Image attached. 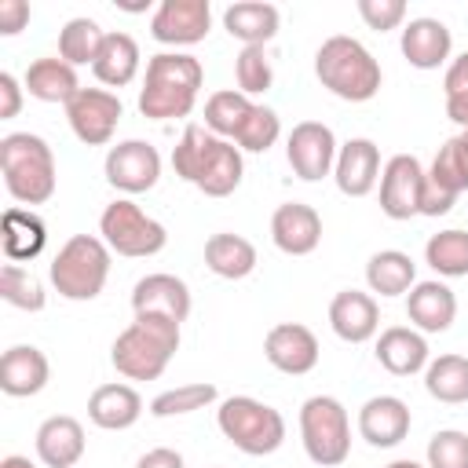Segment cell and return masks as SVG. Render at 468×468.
Masks as SVG:
<instances>
[{
  "label": "cell",
  "mask_w": 468,
  "mask_h": 468,
  "mask_svg": "<svg viewBox=\"0 0 468 468\" xmlns=\"http://www.w3.org/2000/svg\"><path fill=\"white\" fill-rule=\"evenodd\" d=\"M172 168L183 183H194L205 197H227L241 186L245 161L230 139L212 135L201 124H186L172 146Z\"/></svg>",
  "instance_id": "1"
},
{
  "label": "cell",
  "mask_w": 468,
  "mask_h": 468,
  "mask_svg": "<svg viewBox=\"0 0 468 468\" xmlns=\"http://www.w3.org/2000/svg\"><path fill=\"white\" fill-rule=\"evenodd\" d=\"M205 84V69L186 51H161L146 62V77L139 88V113L150 121H179L190 117L197 91Z\"/></svg>",
  "instance_id": "2"
},
{
  "label": "cell",
  "mask_w": 468,
  "mask_h": 468,
  "mask_svg": "<svg viewBox=\"0 0 468 468\" xmlns=\"http://www.w3.org/2000/svg\"><path fill=\"white\" fill-rule=\"evenodd\" d=\"M179 351V322L161 314H135L110 347V362L128 380H157Z\"/></svg>",
  "instance_id": "3"
},
{
  "label": "cell",
  "mask_w": 468,
  "mask_h": 468,
  "mask_svg": "<svg viewBox=\"0 0 468 468\" xmlns=\"http://www.w3.org/2000/svg\"><path fill=\"white\" fill-rule=\"evenodd\" d=\"M314 77L322 80L325 91H333L344 102H369L384 80L373 51L344 33L322 40V48L314 51Z\"/></svg>",
  "instance_id": "4"
},
{
  "label": "cell",
  "mask_w": 468,
  "mask_h": 468,
  "mask_svg": "<svg viewBox=\"0 0 468 468\" xmlns=\"http://www.w3.org/2000/svg\"><path fill=\"white\" fill-rule=\"evenodd\" d=\"M0 172L18 205H44L55 194V154L33 132H11L0 139Z\"/></svg>",
  "instance_id": "5"
},
{
  "label": "cell",
  "mask_w": 468,
  "mask_h": 468,
  "mask_svg": "<svg viewBox=\"0 0 468 468\" xmlns=\"http://www.w3.org/2000/svg\"><path fill=\"white\" fill-rule=\"evenodd\" d=\"M48 278L66 300H95L110 278V245L95 234H73L48 263Z\"/></svg>",
  "instance_id": "6"
},
{
  "label": "cell",
  "mask_w": 468,
  "mask_h": 468,
  "mask_svg": "<svg viewBox=\"0 0 468 468\" xmlns=\"http://www.w3.org/2000/svg\"><path fill=\"white\" fill-rule=\"evenodd\" d=\"M216 424L227 442H234L249 457H267L285 442V417L252 399V395H230L216 410Z\"/></svg>",
  "instance_id": "7"
},
{
  "label": "cell",
  "mask_w": 468,
  "mask_h": 468,
  "mask_svg": "<svg viewBox=\"0 0 468 468\" xmlns=\"http://www.w3.org/2000/svg\"><path fill=\"white\" fill-rule=\"evenodd\" d=\"M300 442L314 464L322 468L344 464L351 453V420L344 402L333 395H311L300 406Z\"/></svg>",
  "instance_id": "8"
},
{
  "label": "cell",
  "mask_w": 468,
  "mask_h": 468,
  "mask_svg": "<svg viewBox=\"0 0 468 468\" xmlns=\"http://www.w3.org/2000/svg\"><path fill=\"white\" fill-rule=\"evenodd\" d=\"M99 234L110 245V252L128 256V260L157 256L165 249V241H168V230L154 216H146L135 201H128V197H117V201H110L102 208Z\"/></svg>",
  "instance_id": "9"
},
{
  "label": "cell",
  "mask_w": 468,
  "mask_h": 468,
  "mask_svg": "<svg viewBox=\"0 0 468 468\" xmlns=\"http://www.w3.org/2000/svg\"><path fill=\"white\" fill-rule=\"evenodd\" d=\"M121 113H124L121 99L106 88H80L66 102V121L84 146H106L121 124Z\"/></svg>",
  "instance_id": "10"
},
{
  "label": "cell",
  "mask_w": 468,
  "mask_h": 468,
  "mask_svg": "<svg viewBox=\"0 0 468 468\" xmlns=\"http://www.w3.org/2000/svg\"><path fill=\"white\" fill-rule=\"evenodd\" d=\"M106 183L121 194H146L161 179V154L146 139H124L106 154Z\"/></svg>",
  "instance_id": "11"
},
{
  "label": "cell",
  "mask_w": 468,
  "mask_h": 468,
  "mask_svg": "<svg viewBox=\"0 0 468 468\" xmlns=\"http://www.w3.org/2000/svg\"><path fill=\"white\" fill-rule=\"evenodd\" d=\"M336 135L329 124L322 121H300L289 139H285V157H289V168L303 179V183H318L333 172L336 165Z\"/></svg>",
  "instance_id": "12"
},
{
  "label": "cell",
  "mask_w": 468,
  "mask_h": 468,
  "mask_svg": "<svg viewBox=\"0 0 468 468\" xmlns=\"http://www.w3.org/2000/svg\"><path fill=\"white\" fill-rule=\"evenodd\" d=\"M212 4L208 0H161L150 18V37L168 48H190L208 37Z\"/></svg>",
  "instance_id": "13"
},
{
  "label": "cell",
  "mask_w": 468,
  "mask_h": 468,
  "mask_svg": "<svg viewBox=\"0 0 468 468\" xmlns=\"http://www.w3.org/2000/svg\"><path fill=\"white\" fill-rule=\"evenodd\" d=\"M420 186H424L420 161L413 154H395L380 172V212L388 219L420 216Z\"/></svg>",
  "instance_id": "14"
},
{
  "label": "cell",
  "mask_w": 468,
  "mask_h": 468,
  "mask_svg": "<svg viewBox=\"0 0 468 468\" xmlns=\"http://www.w3.org/2000/svg\"><path fill=\"white\" fill-rule=\"evenodd\" d=\"M263 355H267V362L278 373L303 377V373H311L318 366L322 347H318V336L307 325H300V322H278L263 336Z\"/></svg>",
  "instance_id": "15"
},
{
  "label": "cell",
  "mask_w": 468,
  "mask_h": 468,
  "mask_svg": "<svg viewBox=\"0 0 468 468\" xmlns=\"http://www.w3.org/2000/svg\"><path fill=\"white\" fill-rule=\"evenodd\" d=\"M380 146L366 135L358 139H347L340 150H336V165H333V179H336V190L347 194V197H366L377 183H380Z\"/></svg>",
  "instance_id": "16"
},
{
  "label": "cell",
  "mask_w": 468,
  "mask_h": 468,
  "mask_svg": "<svg viewBox=\"0 0 468 468\" xmlns=\"http://www.w3.org/2000/svg\"><path fill=\"white\" fill-rule=\"evenodd\" d=\"M410 406L399 395H373L362 402L358 410V435L377 446V450H391L410 435Z\"/></svg>",
  "instance_id": "17"
},
{
  "label": "cell",
  "mask_w": 468,
  "mask_h": 468,
  "mask_svg": "<svg viewBox=\"0 0 468 468\" xmlns=\"http://www.w3.org/2000/svg\"><path fill=\"white\" fill-rule=\"evenodd\" d=\"M271 241L285 256H311L322 241V216L303 201H285L271 216Z\"/></svg>",
  "instance_id": "18"
},
{
  "label": "cell",
  "mask_w": 468,
  "mask_h": 468,
  "mask_svg": "<svg viewBox=\"0 0 468 468\" xmlns=\"http://www.w3.org/2000/svg\"><path fill=\"white\" fill-rule=\"evenodd\" d=\"M132 311L135 314H161V318H172L183 325L190 314V289L176 274H165V271L146 274L132 289Z\"/></svg>",
  "instance_id": "19"
},
{
  "label": "cell",
  "mask_w": 468,
  "mask_h": 468,
  "mask_svg": "<svg viewBox=\"0 0 468 468\" xmlns=\"http://www.w3.org/2000/svg\"><path fill=\"white\" fill-rule=\"evenodd\" d=\"M329 325L344 344H366L380 329V307L362 289H340L329 300Z\"/></svg>",
  "instance_id": "20"
},
{
  "label": "cell",
  "mask_w": 468,
  "mask_h": 468,
  "mask_svg": "<svg viewBox=\"0 0 468 468\" xmlns=\"http://www.w3.org/2000/svg\"><path fill=\"white\" fill-rule=\"evenodd\" d=\"M399 48H402V58L413 69H439L453 51V37H450L446 22L424 15V18H410L402 26Z\"/></svg>",
  "instance_id": "21"
},
{
  "label": "cell",
  "mask_w": 468,
  "mask_h": 468,
  "mask_svg": "<svg viewBox=\"0 0 468 468\" xmlns=\"http://www.w3.org/2000/svg\"><path fill=\"white\" fill-rule=\"evenodd\" d=\"M48 377H51L48 355L33 344H15L0 358V391L11 399H29V395L44 391Z\"/></svg>",
  "instance_id": "22"
},
{
  "label": "cell",
  "mask_w": 468,
  "mask_h": 468,
  "mask_svg": "<svg viewBox=\"0 0 468 468\" xmlns=\"http://www.w3.org/2000/svg\"><path fill=\"white\" fill-rule=\"evenodd\" d=\"M406 314L417 333H446L457 318V296L446 282H417L406 292Z\"/></svg>",
  "instance_id": "23"
},
{
  "label": "cell",
  "mask_w": 468,
  "mask_h": 468,
  "mask_svg": "<svg viewBox=\"0 0 468 468\" xmlns=\"http://www.w3.org/2000/svg\"><path fill=\"white\" fill-rule=\"evenodd\" d=\"M37 457L44 468H73L84 457V428L69 413H55L37 428Z\"/></svg>",
  "instance_id": "24"
},
{
  "label": "cell",
  "mask_w": 468,
  "mask_h": 468,
  "mask_svg": "<svg viewBox=\"0 0 468 468\" xmlns=\"http://www.w3.org/2000/svg\"><path fill=\"white\" fill-rule=\"evenodd\" d=\"M377 362L391 377H413V373L428 369L431 355H428L424 333H417L413 325H391V329H384L377 336Z\"/></svg>",
  "instance_id": "25"
},
{
  "label": "cell",
  "mask_w": 468,
  "mask_h": 468,
  "mask_svg": "<svg viewBox=\"0 0 468 468\" xmlns=\"http://www.w3.org/2000/svg\"><path fill=\"white\" fill-rule=\"evenodd\" d=\"M0 245H4L7 263H29L44 252L48 227L33 208L11 205V208H4V219H0Z\"/></svg>",
  "instance_id": "26"
},
{
  "label": "cell",
  "mask_w": 468,
  "mask_h": 468,
  "mask_svg": "<svg viewBox=\"0 0 468 468\" xmlns=\"http://www.w3.org/2000/svg\"><path fill=\"white\" fill-rule=\"evenodd\" d=\"M143 417V399L132 384H99L88 399V420L102 431H124Z\"/></svg>",
  "instance_id": "27"
},
{
  "label": "cell",
  "mask_w": 468,
  "mask_h": 468,
  "mask_svg": "<svg viewBox=\"0 0 468 468\" xmlns=\"http://www.w3.org/2000/svg\"><path fill=\"white\" fill-rule=\"evenodd\" d=\"M278 22H282V15L267 0H238L223 11V29L234 40H241L245 48H263L267 40H274Z\"/></svg>",
  "instance_id": "28"
},
{
  "label": "cell",
  "mask_w": 468,
  "mask_h": 468,
  "mask_svg": "<svg viewBox=\"0 0 468 468\" xmlns=\"http://www.w3.org/2000/svg\"><path fill=\"white\" fill-rule=\"evenodd\" d=\"M260 256H256V245L241 234H212L205 241V267L216 274V278H227V282H241L256 271Z\"/></svg>",
  "instance_id": "29"
},
{
  "label": "cell",
  "mask_w": 468,
  "mask_h": 468,
  "mask_svg": "<svg viewBox=\"0 0 468 468\" xmlns=\"http://www.w3.org/2000/svg\"><path fill=\"white\" fill-rule=\"evenodd\" d=\"M22 84H26V91H29L33 99H40V102H62V106L80 91L77 69H73L66 58H58V55H55V58H37V62H29Z\"/></svg>",
  "instance_id": "30"
},
{
  "label": "cell",
  "mask_w": 468,
  "mask_h": 468,
  "mask_svg": "<svg viewBox=\"0 0 468 468\" xmlns=\"http://www.w3.org/2000/svg\"><path fill=\"white\" fill-rule=\"evenodd\" d=\"M139 62H143V55H139L135 37H128V33H106L102 51H99L91 73H95L106 88H124V84L135 80Z\"/></svg>",
  "instance_id": "31"
},
{
  "label": "cell",
  "mask_w": 468,
  "mask_h": 468,
  "mask_svg": "<svg viewBox=\"0 0 468 468\" xmlns=\"http://www.w3.org/2000/svg\"><path fill=\"white\" fill-rule=\"evenodd\" d=\"M366 282L380 296H402L417 285V263L399 249H380L366 263Z\"/></svg>",
  "instance_id": "32"
},
{
  "label": "cell",
  "mask_w": 468,
  "mask_h": 468,
  "mask_svg": "<svg viewBox=\"0 0 468 468\" xmlns=\"http://www.w3.org/2000/svg\"><path fill=\"white\" fill-rule=\"evenodd\" d=\"M424 388L431 399L446 406L468 402V358L464 355H439L424 369Z\"/></svg>",
  "instance_id": "33"
},
{
  "label": "cell",
  "mask_w": 468,
  "mask_h": 468,
  "mask_svg": "<svg viewBox=\"0 0 468 468\" xmlns=\"http://www.w3.org/2000/svg\"><path fill=\"white\" fill-rule=\"evenodd\" d=\"M102 40L106 33L99 29L95 18H69L62 29H58V58H66L73 69L77 66H95L99 51H102Z\"/></svg>",
  "instance_id": "34"
},
{
  "label": "cell",
  "mask_w": 468,
  "mask_h": 468,
  "mask_svg": "<svg viewBox=\"0 0 468 468\" xmlns=\"http://www.w3.org/2000/svg\"><path fill=\"white\" fill-rule=\"evenodd\" d=\"M424 263L442 278H464L468 274V230H439L424 245Z\"/></svg>",
  "instance_id": "35"
},
{
  "label": "cell",
  "mask_w": 468,
  "mask_h": 468,
  "mask_svg": "<svg viewBox=\"0 0 468 468\" xmlns=\"http://www.w3.org/2000/svg\"><path fill=\"white\" fill-rule=\"evenodd\" d=\"M252 99L249 95H241L238 88H227V91H216V95H208V102H205V128L212 132V135H219V139H234L238 132H241V124H245V117L252 113Z\"/></svg>",
  "instance_id": "36"
},
{
  "label": "cell",
  "mask_w": 468,
  "mask_h": 468,
  "mask_svg": "<svg viewBox=\"0 0 468 468\" xmlns=\"http://www.w3.org/2000/svg\"><path fill=\"white\" fill-rule=\"evenodd\" d=\"M428 179L439 190L453 194V197H461L468 190V146L461 143V135L457 139H446L439 146V154H435V161L428 168Z\"/></svg>",
  "instance_id": "37"
},
{
  "label": "cell",
  "mask_w": 468,
  "mask_h": 468,
  "mask_svg": "<svg viewBox=\"0 0 468 468\" xmlns=\"http://www.w3.org/2000/svg\"><path fill=\"white\" fill-rule=\"evenodd\" d=\"M0 296H4V303L18 307V311H44V303H48L40 278L33 271H26L22 263L0 267Z\"/></svg>",
  "instance_id": "38"
},
{
  "label": "cell",
  "mask_w": 468,
  "mask_h": 468,
  "mask_svg": "<svg viewBox=\"0 0 468 468\" xmlns=\"http://www.w3.org/2000/svg\"><path fill=\"white\" fill-rule=\"evenodd\" d=\"M216 384L208 380H197V384H179V388H168L161 395H154L150 402V413L154 417H183V413H194V410H205L216 402Z\"/></svg>",
  "instance_id": "39"
},
{
  "label": "cell",
  "mask_w": 468,
  "mask_h": 468,
  "mask_svg": "<svg viewBox=\"0 0 468 468\" xmlns=\"http://www.w3.org/2000/svg\"><path fill=\"white\" fill-rule=\"evenodd\" d=\"M278 135H282V121H278V113L271 110V106H252V113L245 117V124H241V132L234 135V143H238V150H249V154H267L274 143H278Z\"/></svg>",
  "instance_id": "40"
},
{
  "label": "cell",
  "mask_w": 468,
  "mask_h": 468,
  "mask_svg": "<svg viewBox=\"0 0 468 468\" xmlns=\"http://www.w3.org/2000/svg\"><path fill=\"white\" fill-rule=\"evenodd\" d=\"M234 77H238V91L241 95H263L274 84V69L263 48H241L234 58Z\"/></svg>",
  "instance_id": "41"
},
{
  "label": "cell",
  "mask_w": 468,
  "mask_h": 468,
  "mask_svg": "<svg viewBox=\"0 0 468 468\" xmlns=\"http://www.w3.org/2000/svg\"><path fill=\"white\" fill-rule=\"evenodd\" d=\"M428 468H468V435L442 428L428 439Z\"/></svg>",
  "instance_id": "42"
},
{
  "label": "cell",
  "mask_w": 468,
  "mask_h": 468,
  "mask_svg": "<svg viewBox=\"0 0 468 468\" xmlns=\"http://www.w3.org/2000/svg\"><path fill=\"white\" fill-rule=\"evenodd\" d=\"M358 15L369 29L377 33H388V29H399L402 18H406V4L402 0H358Z\"/></svg>",
  "instance_id": "43"
},
{
  "label": "cell",
  "mask_w": 468,
  "mask_h": 468,
  "mask_svg": "<svg viewBox=\"0 0 468 468\" xmlns=\"http://www.w3.org/2000/svg\"><path fill=\"white\" fill-rule=\"evenodd\" d=\"M22 91H26V84H18V77L4 69V73H0V121L18 117V110H22Z\"/></svg>",
  "instance_id": "44"
},
{
  "label": "cell",
  "mask_w": 468,
  "mask_h": 468,
  "mask_svg": "<svg viewBox=\"0 0 468 468\" xmlns=\"http://www.w3.org/2000/svg\"><path fill=\"white\" fill-rule=\"evenodd\" d=\"M29 22V4L26 0H0V37L22 33Z\"/></svg>",
  "instance_id": "45"
},
{
  "label": "cell",
  "mask_w": 468,
  "mask_h": 468,
  "mask_svg": "<svg viewBox=\"0 0 468 468\" xmlns=\"http://www.w3.org/2000/svg\"><path fill=\"white\" fill-rule=\"evenodd\" d=\"M453 194H446V190H439L431 179H428V172H424V186H420V216H446L450 208H453Z\"/></svg>",
  "instance_id": "46"
},
{
  "label": "cell",
  "mask_w": 468,
  "mask_h": 468,
  "mask_svg": "<svg viewBox=\"0 0 468 468\" xmlns=\"http://www.w3.org/2000/svg\"><path fill=\"white\" fill-rule=\"evenodd\" d=\"M442 91H446V95H461V91H468V51H464V55H457V58L446 66Z\"/></svg>",
  "instance_id": "47"
},
{
  "label": "cell",
  "mask_w": 468,
  "mask_h": 468,
  "mask_svg": "<svg viewBox=\"0 0 468 468\" xmlns=\"http://www.w3.org/2000/svg\"><path fill=\"white\" fill-rule=\"evenodd\" d=\"M135 468H183V453L179 450H168V446H157V450H146Z\"/></svg>",
  "instance_id": "48"
},
{
  "label": "cell",
  "mask_w": 468,
  "mask_h": 468,
  "mask_svg": "<svg viewBox=\"0 0 468 468\" xmlns=\"http://www.w3.org/2000/svg\"><path fill=\"white\" fill-rule=\"evenodd\" d=\"M446 117H450L461 132H468V91H461V95H446Z\"/></svg>",
  "instance_id": "49"
},
{
  "label": "cell",
  "mask_w": 468,
  "mask_h": 468,
  "mask_svg": "<svg viewBox=\"0 0 468 468\" xmlns=\"http://www.w3.org/2000/svg\"><path fill=\"white\" fill-rule=\"evenodd\" d=\"M0 468H37L29 457H22V453H7L4 461H0Z\"/></svg>",
  "instance_id": "50"
},
{
  "label": "cell",
  "mask_w": 468,
  "mask_h": 468,
  "mask_svg": "<svg viewBox=\"0 0 468 468\" xmlns=\"http://www.w3.org/2000/svg\"><path fill=\"white\" fill-rule=\"evenodd\" d=\"M388 468H428V464H420V461H410V457H399V461H391Z\"/></svg>",
  "instance_id": "51"
},
{
  "label": "cell",
  "mask_w": 468,
  "mask_h": 468,
  "mask_svg": "<svg viewBox=\"0 0 468 468\" xmlns=\"http://www.w3.org/2000/svg\"><path fill=\"white\" fill-rule=\"evenodd\" d=\"M117 7H124V11H146L150 4H117Z\"/></svg>",
  "instance_id": "52"
},
{
  "label": "cell",
  "mask_w": 468,
  "mask_h": 468,
  "mask_svg": "<svg viewBox=\"0 0 468 468\" xmlns=\"http://www.w3.org/2000/svg\"><path fill=\"white\" fill-rule=\"evenodd\" d=\"M461 143H464V146H468V132H461Z\"/></svg>",
  "instance_id": "53"
}]
</instances>
